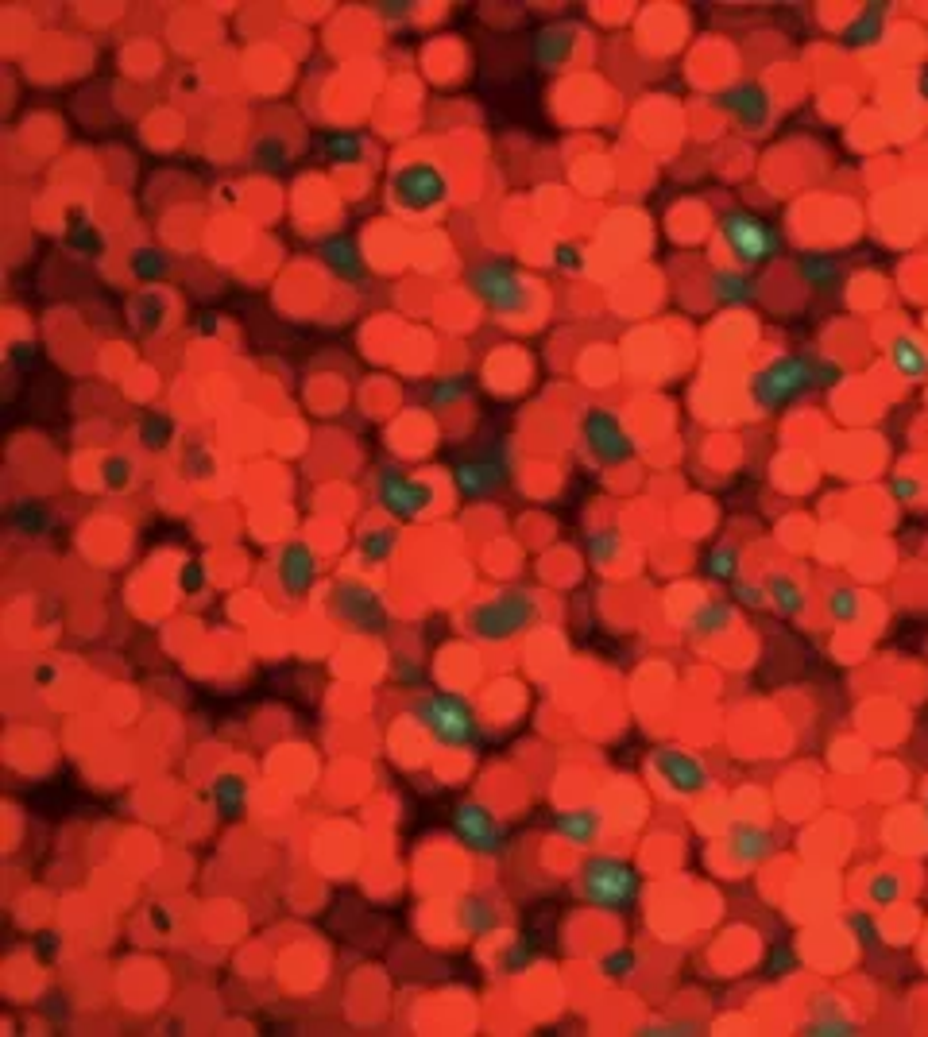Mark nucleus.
<instances>
[{"mask_svg":"<svg viewBox=\"0 0 928 1037\" xmlns=\"http://www.w3.org/2000/svg\"><path fill=\"white\" fill-rule=\"evenodd\" d=\"M395 546H399V534L391 531V527H368V531L360 534V542H356V550H360V562H364V565L391 562Z\"/></svg>","mask_w":928,"mask_h":1037,"instance_id":"5701e85b","label":"nucleus"},{"mask_svg":"<svg viewBox=\"0 0 928 1037\" xmlns=\"http://www.w3.org/2000/svg\"><path fill=\"white\" fill-rule=\"evenodd\" d=\"M321 256H325V264L333 267L337 275H345L352 283H356L360 271H364V267H360V252H356L348 240H325V244H321Z\"/></svg>","mask_w":928,"mask_h":1037,"instance_id":"393cba45","label":"nucleus"},{"mask_svg":"<svg viewBox=\"0 0 928 1037\" xmlns=\"http://www.w3.org/2000/svg\"><path fill=\"white\" fill-rule=\"evenodd\" d=\"M573 39H577V31L565 28V24L542 31V35H538V47H534V51H538V62H542V66H561V62L569 59Z\"/></svg>","mask_w":928,"mask_h":1037,"instance_id":"b1692460","label":"nucleus"},{"mask_svg":"<svg viewBox=\"0 0 928 1037\" xmlns=\"http://www.w3.org/2000/svg\"><path fill=\"white\" fill-rule=\"evenodd\" d=\"M731 623V604H704L693 616V631L696 635H716Z\"/></svg>","mask_w":928,"mask_h":1037,"instance_id":"bb28decb","label":"nucleus"},{"mask_svg":"<svg viewBox=\"0 0 928 1037\" xmlns=\"http://www.w3.org/2000/svg\"><path fill=\"white\" fill-rule=\"evenodd\" d=\"M453 829L461 836L468 848H476V852H499L503 848V821L495 817L488 805H480V801H461L457 809H453Z\"/></svg>","mask_w":928,"mask_h":1037,"instance_id":"f8f14e48","label":"nucleus"},{"mask_svg":"<svg viewBox=\"0 0 928 1037\" xmlns=\"http://www.w3.org/2000/svg\"><path fill=\"white\" fill-rule=\"evenodd\" d=\"M724 848L739 867H758L778 852V840H774V832L758 829L751 821H735V825H727Z\"/></svg>","mask_w":928,"mask_h":1037,"instance_id":"ddd939ff","label":"nucleus"},{"mask_svg":"<svg viewBox=\"0 0 928 1037\" xmlns=\"http://www.w3.org/2000/svg\"><path fill=\"white\" fill-rule=\"evenodd\" d=\"M577 890L596 906L623 910L638 898V875L615 856H592V860L580 863Z\"/></svg>","mask_w":928,"mask_h":1037,"instance_id":"39448f33","label":"nucleus"},{"mask_svg":"<svg viewBox=\"0 0 928 1037\" xmlns=\"http://www.w3.org/2000/svg\"><path fill=\"white\" fill-rule=\"evenodd\" d=\"M449 198V178L437 163L414 159L391 175V202L403 213H430Z\"/></svg>","mask_w":928,"mask_h":1037,"instance_id":"423d86ee","label":"nucleus"},{"mask_svg":"<svg viewBox=\"0 0 928 1037\" xmlns=\"http://www.w3.org/2000/svg\"><path fill=\"white\" fill-rule=\"evenodd\" d=\"M376 500L391 519L414 523L418 515H426L434 507V488L422 476L403 473L399 465H383L376 476Z\"/></svg>","mask_w":928,"mask_h":1037,"instance_id":"0eeeda50","label":"nucleus"},{"mask_svg":"<svg viewBox=\"0 0 928 1037\" xmlns=\"http://www.w3.org/2000/svg\"><path fill=\"white\" fill-rule=\"evenodd\" d=\"M468 287L499 318H519L534 306V287L522 279V271H515L503 260H484V264L472 267Z\"/></svg>","mask_w":928,"mask_h":1037,"instance_id":"7ed1b4c3","label":"nucleus"},{"mask_svg":"<svg viewBox=\"0 0 928 1037\" xmlns=\"http://www.w3.org/2000/svg\"><path fill=\"white\" fill-rule=\"evenodd\" d=\"M329 612L337 620H345L348 627H356V631H383L387 627V608H383L379 593L372 585H364V581H352V577L333 585Z\"/></svg>","mask_w":928,"mask_h":1037,"instance_id":"9d476101","label":"nucleus"},{"mask_svg":"<svg viewBox=\"0 0 928 1037\" xmlns=\"http://www.w3.org/2000/svg\"><path fill=\"white\" fill-rule=\"evenodd\" d=\"M464 395H468V380H464V376H449V380L434 384V391H430V403H434L437 411H441V407H453V403H461Z\"/></svg>","mask_w":928,"mask_h":1037,"instance_id":"2f4dec72","label":"nucleus"},{"mask_svg":"<svg viewBox=\"0 0 928 1037\" xmlns=\"http://www.w3.org/2000/svg\"><path fill=\"white\" fill-rule=\"evenodd\" d=\"M870 890V898L878 902V906H890V902H898V894H901V879L898 875H874L867 883Z\"/></svg>","mask_w":928,"mask_h":1037,"instance_id":"473e14b6","label":"nucleus"},{"mask_svg":"<svg viewBox=\"0 0 928 1037\" xmlns=\"http://www.w3.org/2000/svg\"><path fill=\"white\" fill-rule=\"evenodd\" d=\"M167 252H159V248H136L132 252V271L136 275H144V279H159V275H167Z\"/></svg>","mask_w":928,"mask_h":1037,"instance_id":"c85d7f7f","label":"nucleus"},{"mask_svg":"<svg viewBox=\"0 0 928 1037\" xmlns=\"http://www.w3.org/2000/svg\"><path fill=\"white\" fill-rule=\"evenodd\" d=\"M921 93H925V97H928V74H925V78H921Z\"/></svg>","mask_w":928,"mask_h":1037,"instance_id":"4c0bfd02","label":"nucleus"},{"mask_svg":"<svg viewBox=\"0 0 928 1037\" xmlns=\"http://www.w3.org/2000/svg\"><path fill=\"white\" fill-rule=\"evenodd\" d=\"M557 832H561L569 844L588 848V844H596V840H600V832H604V817H600V809H588V805H580V809H569V813H561V817H557Z\"/></svg>","mask_w":928,"mask_h":1037,"instance_id":"f3484780","label":"nucleus"},{"mask_svg":"<svg viewBox=\"0 0 928 1037\" xmlns=\"http://www.w3.org/2000/svg\"><path fill=\"white\" fill-rule=\"evenodd\" d=\"M735 565H739V550H735L731 542L716 546V550L704 558V569H708L716 581H731V577H735Z\"/></svg>","mask_w":928,"mask_h":1037,"instance_id":"cd10ccee","label":"nucleus"},{"mask_svg":"<svg viewBox=\"0 0 928 1037\" xmlns=\"http://www.w3.org/2000/svg\"><path fill=\"white\" fill-rule=\"evenodd\" d=\"M762 589H766V600L774 604V612H782V616H797L805 608V589L789 573H770L762 581Z\"/></svg>","mask_w":928,"mask_h":1037,"instance_id":"aec40b11","label":"nucleus"},{"mask_svg":"<svg viewBox=\"0 0 928 1037\" xmlns=\"http://www.w3.org/2000/svg\"><path fill=\"white\" fill-rule=\"evenodd\" d=\"M925 817H928V794H925Z\"/></svg>","mask_w":928,"mask_h":1037,"instance_id":"58836bf2","label":"nucleus"},{"mask_svg":"<svg viewBox=\"0 0 928 1037\" xmlns=\"http://www.w3.org/2000/svg\"><path fill=\"white\" fill-rule=\"evenodd\" d=\"M314 577H318V558H314V550H310L306 542H290L287 550L279 554V585H283V593L287 596L310 593Z\"/></svg>","mask_w":928,"mask_h":1037,"instance_id":"2eb2a0df","label":"nucleus"},{"mask_svg":"<svg viewBox=\"0 0 928 1037\" xmlns=\"http://www.w3.org/2000/svg\"><path fill=\"white\" fill-rule=\"evenodd\" d=\"M453 476H457V488L464 496H488V492H495L503 484V465H495V461H464V465H457Z\"/></svg>","mask_w":928,"mask_h":1037,"instance_id":"a211bd4d","label":"nucleus"},{"mask_svg":"<svg viewBox=\"0 0 928 1037\" xmlns=\"http://www.w3.org/2000/svg\"><path fill=\"white\" fill-rule=\"evenodd\" d=\"M534 620H538V596L526 593V589H507V593L484 600L480 608H472L468 627H472L476 639L499 643V639H511V635L526 631Z\"/></svg>","mask_w":928,"mask_h":1037,"instance_id":"20e7f679","label":"nucleus"},{"mask_svg":"<svg viewBox=\"0 0 928 1037\" xmlns=\"http://www.w3.org/2000/svg\"><path fill=\"white\" fill-rule=\"evenodd\" d=\"M410 720H414L437 747H449V751H464V747H476V743H480L476 709H472V701L461 697V693H430V697H418V701L410 705Z\"/></svg>","mask_w":928,"mask_h":1037,"instance_id":"f257e3e1","label":"nucleus"},{"mask_svg":"<svg viewBox=\"0 0 928 1037\" xmlns=\"http://www.w3.org/2000/svg\"><path fill=\"white\" fill-rule=\"evenodd\" d=\"M712 295L727 302V306H747V302H754L758 287H754L751 275H743V271H712Z\"/></svg>","mask_w":928,"mask_h":1037,"instance_id":"412c9836","label":"nucleus"},{"mask_svg":"<svg viewBox=\"0 0 928 1037\" xmlns=\"http://www.w3.org/2000/svg\"><path fill=\"white\" fill-rule=\"evenodd\" d=\"M828 376H832V368L816 364L809 356H778L751 380V395L762 411H770V407H782L789 399L805 395L809 387L824 384Z\"/></svg>","mask_w":928,"mask_h":1037,"instance_id":"f03ea898","label":"nucleus"},{"mask_svg":"<svg viewBox=\"0 0 928 1037\" xmlns=\"http://www.w3.org/2000/svg\"><path fill=\"white\" fill-rule=\"evenodd\" d=\"M553 264L569 267V271H580V252H577V248H565V244H557V248H553Z\"/></svg>","mask_w":928,"mask_h":1037,"instance_id":"f704fd0d","label":"nucleus"},{"mask_svg":"<svg viewBox=\"0 0 928 1037\" xmlns=\"http://www.w3.org/2000/svg\"><path fill=\"white\" fill-rule=\"evenodd\" d=\"M213 798H217V805L225 809V813H240V805H244V782L240 778H232V774H225V778H217L213 782Z\"/></svg>","mask_w":928,"mask_h":1037,"instance_id":"7c9ffc66","label":"nucleus"},{"mask_svg":"<svg viewBox=\"0 0 928 1037\" xmlns=\"http://www.w3.org/2000/svg\"><path fill=\"white\" fill-rule=\"evenodd\" d=\"M329 155L341 159V163H356L364 151H360V140H348L345 136V140H333V144H329Z\"/></svg>","mask_w":928,"mask_h":1037,"instance_id":"72a5a7b5","label":"nucleus"},{"mask_svg":"<svg viewBox=\"0 0 928 1037\" xmlns=\"http://www.w3.org/2000/svg\"><path fill=\"white\" fill-rule=\"evenodd\" d=\"M859 612H863V596L855 593V589H832L828 593V616L840 623H855L859 620Z\"/></svg>","mask_w":928,"mask_h":1037,"instance_id":"a878e982","label":"nucleus"},{"mask_svg":"<svg viewBox=\"0 0 928 1037\" xmlns=\"http://www.w3.org/2000/svg\"><path fill=\"white\" fill-rule=\"evenodd\" d=\"M580 438H584V449L600 465H623V461L635 457V442H631L627 426L619 422V415H611L604 407H592L580 418Z\"/></svg>","mask_w":928,"mask_h":1037,"instance_id":"1a4fd4ad","label":"nucleus"},{"mask_svg":"<svg viewBox=\"0 0 928 1037\" xmlns=\"http://www.w3.org/2000/svg\"><path fill=\"white\" fill-rule=\"evenodd\" d=\"M890 364L905 380H925L928 376V345L913 333H898L890 341Z\"/></svg>","mask_w":928,"mask_h":1037,"instance_id":"dca6fc26","label":"nucleus"},{"mask_svg":"<svg viewBox=\"0 0 928 1037\" xmlns=\"http://www.w3.org/2000/svg\"><path fill=\"white\" fill-rule=\"evenodd\" d=\"M631 968H635V960H631V956H619V960L611 956V960H604V972H608V976H615V972H619V976H627Z\"/></svg>","mask_w":928,"mask_h":1037,"instance_id":"c9c22d12","label":"nucleus"},{"mask_svg":"<svg viewBox=\"0 0 928 1037\" xmlns=\"http://www.w3.org/2000/svg\"><path fill=\"white\" fill-rule=\"evenodd\" d=\"M720 105L727 109V117L735 120L739 128H747V132H762L770 124V97H766V89L754 86V82H743V86L720 93Z\"/></svg>","mask_w":928,"mask_h":1037,"instance_id":"4468645a","label":"nucleus"},{"mask_svg":"<svg viewBox=\"0 0 928 1037\" xmlns=\"http://www.w3.org/2000/svg\"><path fill=\"white\" fill-rule=\"evenodd\" d=\"M650 771L658 774L662 786L669 794H677V798H696V794H704L712 786V774L704 771V763L696 755H689V751H677V747L654 751Z\"/></svg>","mask_w":928,"mask_h":1037,"instance_id":"9b49d317","label":"nucleus"},{"mask_svg":"<svg viewBox=\"0 0 928 1037\" xmlns=\"http://www.w3.org/2000/svg\"><path fill=\"white\" fill-rule=\"evenodd\" d=\"M898 488L905 500H917V484H913V480H898Z\"/></svg>","mask_w":928,"mask_h":1037,"instance_id":"e433bc0d","label":"nucleus"},{"mask_svg":"<svg viewBox=\"0 0 928 1037\" xmlns=\"http://www.w3.org/2000/svg\"><path fill=\"white\" fill-rule=\"evenodd\" d=\"M619 546H623L619 531H592V534H588V550H592L596 565L615 562V558H619Z\"/></svg>","mask_w":928,"mask_h":1037,"instance_id":"c756f323","label":"nucleus"},{"mask_svg":"<svg viewBox=\"0 0 928 1037\" xmlns=\"http://www.w3.org/2000/svg\"><path fill=\"white\" fill-rule=\"evenodd\" d=\"M855 1030H859V1022H851L847 1010L832 999L816 1003V1014L805 1022V1034H855Z\"/></svg>","mask_w":928,"mask_h":1037,"instance_id":"4be33fe9","label":"nucleus"},{"mask_svg":"<svg viewBox=\"0 0 928 1037\" xmlns=\"http://www.w3.org/2000/svg\"><path fill=\"white\" fill-rule=\"evenodd\" d=\"M720 237H724L727 252L739 260V264H762L778 252V233L754 217V213H743V209H731L720 221Z\"/></svg>","mask_w":928,"mask_h":1037,"instance_id":"6e6552de","label":"nucleus"},{"mask_svg":"<svg viewBox=\"0 0 928 1037\" xmlns=\"http://www.w3.org/2000/svg\"><path fill=\"white\" fill-rule=\"evenodd\" d=\"M457 918H461L464 933H476V937H488V933H495V929L503 925L499 906H495L492 898H464Z\"/></svg>","mask_w":928,"mask_h":1037,"instance_id":"6ab92c4d","label":"nucleus"}]
</instances>
